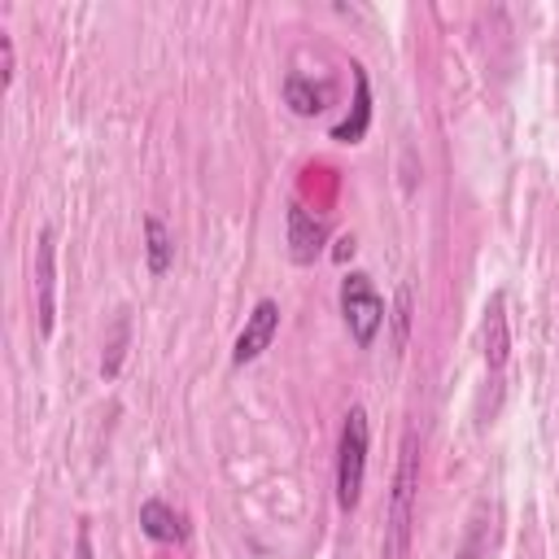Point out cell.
I'll use <instances>...</instances> for the list:
<instances>
[{"label":"cell","mask_w":559,"mask_h":559,"mask_svg":"<svg viewBox=\"0 0 559 559\" xmlns=\"http://www.w3.org/2000/svg\"><path fill=\"white\" fill-rule=\"evenodd\" d=\"M332 100V87L328 83H314L310 74H284V105L293 109V114H301V118H314L323 105Z\"/></svg>","instance_id":"10"},{"label":"cell","mask_w":559,"mask_h":559,"mask_svg":"<svg viewBox=\"0 0 559 559\" xmlns=\"http://www.w3.org/2000/svg\"><path fill=\"white\" fill-rule=\"evenodd\" d=\"M13 66H17V52H13V35L0 26V87L13 83Z\"/></svg>","instance_id":"13"},{"label":"cell","mask_w":559,"mask_h":559,"mask_svg":"<svg viewBox=\"0 0 559 559\" xmlns=\"http://www.w3.org/2000/svg\"><path fill=\"white\" fill-rule=\"evenodd\" d=\"M349 70H354V109L328 131L336 144H358V140L367 135V127H371V83H367V70H362L358 61H354Z\"/></svg>","instance_id":"8"},{"label":"cell","mask_w":559,"mask_h":559,"mask_svg":"<svg viewBox=\"0 0 559 559\" xmlns=\"http://www.w3.org/2000/svg\"><path fill=\"white\" fill-rule=\"evenodd\" d=\"M122 354H127V323H118V336H114V345H109V358L100 362V371H105V376H118V362H122Z\"/></svg>","instance_id":"14"},{"label":"cell","mask_w":559,"mask_h":559,"mask_svg":"<svg viewBox=\"0 0 559 559\" xmlns=\"http://www.w3.org/2000/svg\"><path fill=\"white\" fill-rule=\"evenodd\" d=\"M323 240H328V227H323V218H314L306 205H288V253H293V262H314L319 258V249H323Z\"/></svg>","instance_id":"7"},{"label":"cell","mask_w":559,"mask_h":559,"mask_svg":"<svg viewBox=\"0 0 559 559\" xmlns=\"http://www.w3.org/2000/svg\"><path fill=\"white\" fill-rule=\"evenodd\" d=\"M349 253H354V240H349V236H345V240H336V258H349Z\"/></svg>","instance_id":"15"},{"label":"cell","mask_w":559,"mask_h":559,"mask_svg":"<svg viewBox=\"0 0 559 559\" xmlns=\"http://www.w3.org/2000/svg\"><path fill=\"white\" fill-rule=\"evenodd\" d=\"M480 336H485V367L489 376H498L511 358V319H507V293H493L485 301V323H480Z\"/></svg>","instance_id":"6"},{"label":"cell","mask_w":559,"mask_h":559,"mask_svg":"<svg viewBox=\"0 0 559 559\" xmlns=\"http://www.w3.org/2000/svg\"><path fill=\"white\" fill-rule=\"evenodd\" d=\"M140 528H144V537H153V542H162V546H175V542L188 537L183 515H179L170 502H162V498H144V502H140Z\"/></svg>","instance_id":"9"},{"label":"cell","mask_w":559,"mask_h":559,"mask_svg":"<svg viewBox=\"0 0 559 559\" xmlns=\"http://www.w3.org/2000/svg\"><path fill=\"white\" fill-rule=\"evenodd\" d=\"M367 445H371V424L362 406L345 411L341 437H336V507L354 511L362 498V476H367Z\"/></svg>","instance_id":"2"},{"label":"cell","mask_w":559,"mask_h":559,"mask_svg":"<svg viewBox=\"0 0 559 559\" xmlns=\"http://www.w3.org/2000/svg\"><path fill=\"white\" fill-rule=\"evenodd\" d=\"M415 493H419V441L415 432L402 437V459L393 472V502H389V524H384V559H402L411 546V515H415Z\"/></svg>","instance_id":"1"},{"label":"cell","mask_w":559,"mask_h":559,"mask_svg":"<svg viewBox=\"0 0 559 559\" xmlns=\"http://www.w3.org/2000/svg\"><path fill=\"white\" fill-rule=\"evenodd\" d=\"M144 258H148L153 275H166L170 262H175V240H170V231H166V223L157 214L144 218Z\"/></svg>","instance_id":"11"},{"label":"cell","mask_w":559,"mask_h":559,"mask_svg":"<svg viewBox=\"0 0 559 559\" xmlns=\"http://www.w3.org/2000/svg\"><path fill=\"white\" fill-rule=\"evenodd\" d=\"M384 314H389V310H384V297H380V288L371 284V275H367V271H349V275L341 280V319H345L354 345L367 349V345L380 336Z\"/></svg>","instance_id":"3"},{"label":"cell","mask_w":559,"mask_h":559,"mask_svg":"<svg viewBox=\"0 0 559 559\" xmlns=\"http://www.w3.org/2000/svg\"><path fill=\"white\" fill-rule=\"evenodd\" d=\"M393 323H397V345H406V332H411V284H402V288H397Z\"/></svg>","instance_id":"12"},{"label":"cell","mask_w":559,"mask_h":559,"mask_svg":"<svg viewBox=\"0 0 559 559\" xmlns=\"http://www.w3.org/2000/svg\"><path fill=\"white\" fill-rule=\"evenodd\" d=\"M275 332H280V301H275V297H258L253 310L245 314V328H240L236 345H231V362H236V367L253 362L262 349H271Z\"/></svg>","instance_id":"5"},{"label":"cell","mask_w":559,"mask_h":559,"mask_svg":"<svg viewBox=\"0 0 559 559\" xmlns=\"http://www.w3.org/2000/svg\"><path fill=\"white\" fill-rule=\"evenodd\" d=\"M454 559H476V542H467V546H459V555Z\"/></svg>","instance_id":"16"},{"label":"cell","mask_w":559,"mask_h":559,"mask_svg":"<svg viewBox=\"0 0 559 559\" xmlns=\"http://www.w3.org/2000/svg\"><path fill=\"white\" fill-rule=\"evenodd\" d=\"M35 323L44 336H52L57 323V231L39 227L35 240Z\"/></svg>","instance_id":"4"}]
</instances>
